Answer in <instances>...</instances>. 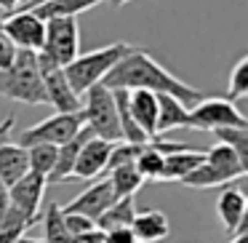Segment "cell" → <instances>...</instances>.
I'll list each match as a JSON object with an SVG mask.
<instances>
[{"instance_id":"5b68a950","label":"cell","mask_w":248,"mask_h":243,"mask_svg":"<svg viewBox=\"0 0 248 243\" xmlns=\"http://www.w3.org/2000/svg\"><path fill=\"white\" fill-rule=\"evenodd\" d=\"M187 129L195 131H221V129H248L246 115L235 102L221 97H205L187 113Z\"/></svg>"},{"instance_id":"f546056e","label":"cell","mask_w":248,"mask_h":243,"mask_svg":"<svg viewBox=\"0 0 248 243\" xmlns=\"http://www.w3.org/2000/svg\"><path fill=\"white\" fill-rule=\"evenodd\" d=\"M64 227H67V235L70 238H78V235H86V232L96 230V225L80 214H64Z\"/></svg>"},{"instance_id":"f35d334b","label":"cell","mask_w":248,"mask_h":243,"mask_svg":"<svg viewBox=\"0 0 248 243\" xmlns=\"http://www.w3.org/2000/svg\"><path fill=\"white\" fill-rule=\"evenodd\" d=\"M109 6H115V8H120V6H125V3H131V0H107Z\"/></svg>"},{"instance_id":"52a82bcc","label":"cell","mask_w":248,"mask_h":243,"mask_svg":"<svg viewBox=\"0 0 248 243\" xmlns=\"http://www.w3.org/2000/svg\"><path fill=\"white\" fill-rule=\"evenodd\" d=\"M43 56L56 62L59 67H67L80 56V27L78 19H51L46 22V43Z\"/></svg>"},{"instance_id":"1f68e13d","label":"cell","mask_w":248,"mask_h":243,"mask_svg":"<svg viewBox=\"0 0 248 243\" xmlns=\"http://www.w3.org/2000/svg\"><path fill=\"white\" fill-rule=\"evenodd\" d=\"M104 243H136L131 227H120V230H109L104 232Z\"/></svg>"},{"instance_id":"4fadbf2b","label":"cell","mask_w":248,"mask_h":243,"mask_svg":"<svg viewBox=\"0 0 248 243\" xmlns=\"http://www.w3.org/2000/svg\"><path fill=\"white\" fill-rule=\"evenodd\" d=\"M109 152H112V142H104V139H96V136H93V139L80 150L75 166H72V177L70 179H80V182L96 179L99 174L107 171Z\"/></svg>"},{"instance_id":"d6986e66","label":"cell","mask_w":248,"mask_h":243,"mask_svg":"<svg viewBox=\"0 0 248 243\" xmlns=\"http://www.w3.org/2000/svg\"><path fill=\"white\" fill-rule=\"evenodd\" d=\"M27 171H30L27 150L19 147V145L6 142V145L0 147V182L6 184V187H11V184H16Z\"/></svg>"},{"instance_id":"8fae6325","label":"cell","mask_w":248,"mask_h":243,"mask_svg":"<svg viewBox=\"0 0 248 243\" xmlns=\"http://www.w3.org/2000/svg\"><path fill=\"white\" fill-rule=\"evenodd\" d=\"M46 177H38V174L27 171L16 184L8 187V195H11V206L24 216V222L35 225V219H40V203H43V195H46Z\"/></svg>"},{"instance_id":"9c48e42d","label":"cell","mask_w":248,"mask_h":243,"mask_svg":"<svg viewBox=\"0 0 248 243\" xmlns=\"http://www.w3.org/2000/svg\"><path fill=\"white\" fill-rule=\"evenodd\" d=\"M0 32L14 43L16 51L40 54L46 43V22H40L32 11H16L11 16L0 19Z\"/></svg>"},{"instance_id":"d4e9b609","label":"cell","mask_w":248,"mask_h":243,"mask_svg":"<svg viewBox=\"0 0 248 243\" xmlns=\"http://www.w3.org/2000/svg\"><path fill=\"white\" fill-rule=\"evenodd\" d=\"M134 168L139 171L141 182H155V179H160V174H163V155L152 150L150 142H147V145L141 147V152L136 155Z\"/></svg>"},{"instance_id":"8d00e7d4","label":"cell","mask_w":248,"mask_h":243,"mask_svg":"<svg viewBox=\"0 0 248 243\" xmlns=\"http://www.w3.org/2000/svg\"><path fill=\"white\" fill-rule=\"evenodd\" d=\"M16 6H22V0H0V8L3 11H14Z\"/></svg>"},{"instance_id":"7402d4cb","label":"cell","mask_w":248,"mask_h":243,"mask_svg":"<svg viewBox=\"0 0 248 243\" xmlns=\"http://www.w3.org/2000/svg\"><path fill=\"white\" fill-rule=\"evenodd\" d=\"M134 216H136V200H134V195H131V198H118L102 214V219L96 222V230L109 232V230H120V227H131Z\"/></svg>"},{"instance_id":"8992f818","label":"cell","mask_w":248,"mask_h":243,"mask_svg":"<svg viewBox=\"0 0 248 243\" xmlns=\"http://www.w3.org/2000/svg\"><path fill=\"white\" fill-rule=\"evenodd\" d=\"M86 126V118H83V110L80 113H54L51 118L40 120L38 126L22 131L19 136V147H32V145H51V147H62L64 142H70L78 131Z\"/></svg>"},{"instance_id":"44dd1931","label":"cell","mask_w":248,"mask_h":243,"mask_svg":"<svg viewBox=\"0 0 248 243\" xmlns=\"http://www.w3.org/2000/svg\"><path fill=\"white\" fill-rule=\"evenodd\" d=\"M187 113L189 110L184 107L179 99L160 94V97H157V129H155L157 136L168 134V131H173V129H187Z\"/></svg>"},{"instance_id":"836d02e7","label":"cell","mask_w":248,"mask_h":243,"mask_svg":"<svg viewBox=\"0 0 248 243\" xmlns=\"http://www.w3.org/2000/svg\"><path fill=\"white\" fill-rule=\"evenodd\" d=\"M8 209H11V195H8L6 184L0 182V222H3V216L8 214Z\"/></svg>"},{"instance_id":"2e32d148","label":"cell","mask_w":248,"mask_h":243,"mask_svg":"<svg viewBox=\"0 0 248 243\" xmlns=\"http://www.w3.org/2000/svg\"><path fill=\"white\" fill-rule=\"evenodd\" d=\"M131 232H134L136 243H157L171 232V222L163 211L144 209V211H136L134 222H131Z\"/></svg>"},{"instance_id":"60d3db41","label":"cell","mask_w":248,"mask_h":243,"mask_svg":"<svg viewBox=\"0 0 248 243\" xmlns=\"http://www.w3.org/2000/svg\"><path fill=\"white\" fill-rule=\"evenodd\" d=\"M27 3H32V0H22V8H24V6H27Z\"/></svg>"},{"instance_id":"f1b7e54d","label":"cell","mask_w":248,"mask_h":243,"mask_svg":"<svg viewBox=\"0 0 248 243\" xmlns=\"http://www.w3.org/2000/svg\"><path fill=\"white\" fill-rule=\"evenodd\" d=\"M144 145H128V142H118L112 145V152H109V161H107V174L112 168H120V166H131L136 161V155L141 152Z\"/></svg>"},{"instance_id":"cb8c5ba5","label":"cell","mask_w":248,"mask_h":243,"mask_svg":"<svg viewBox=\"0 0 248 243\" xmlns=\"http://www.w3.org/2000/svg\"><path fill=\"white\" fill-rule=\"evenodd\" d=\"M107 179L115 190V198H131V195H136V190L141 187V177L134 168V163H131V166L112 168V171L107 174Z\"/></svg>"},{"instance_id":"e575fe53","label":"cell","mask_w":248,"mask_h":243,"mask_svg":"<svg viewBox=\"0 0 248 243\" xmlns=\"http://www.w3.org/2000/svg\"><path fill=\"white\" fill-rule=\"evenodd\" d=\"M11 129H14V115H8V118L0 120V147L8 142V136H11Z\"/></svg>"},{"instance_id":"484cf974","label":"cell","mask_w":248,"mask_h":243,"mask_svg":"<svg viewBox=\"0 0 248 243\" xmlns=\"http://www.w3.org/2000/svg\"><path fill=\"white\" fill-rule=\"evenodd\" d=\"M27 163H30V171L32 174L48 179V174L54 171V163H56V147H51V145L27 147Z\"/></svg>"},{"instance_id":"6da1fadb","label":"cell","mask_w":248,"mask_h":243,"mask_svg":"<svg viewBox=\"0 0 248 243\" xmlns=\"http://www.w3.org/2000/svg\"><path fill=\"white\" fill-rule=\"evenodd\" d=\"M102 86H107L109 91L123 88V91H150V94H157V97L166 94V97L179 99L187 110H192L198 102L205 99V94L200 88L179 81L150 51L139 49V46H134V51L115 65V70L102 81Z\"/></svg>"},{"instance_id":"ffe728a7","label":"cell","mask_w":248,"mask_h":243,"mask_svg":"<svg viewBox=\"0 0 248 243\" xmlns=\"http://www.w3.org/2000/svg\"><path fill=\"white\" fill-rule=\"evenodd\" d=\"M205 163H208V166L214 168V171L219 174L227 184L235 182V179H240V177H246V171H248V168L237 161L235 152H232L230 147H224V145L211 147V150L205 152Z\"/></svg>"},{"instance_id":"7c38bea8","label":"cell","mask_w":248,"mask_h":243,"mask_svg":"<svg viewBox=\"0 0 248 243\" xmlns=\"http://www.w3.org/2000/svg\"><path fill=\"white\" fill-rule=\"evenodd\" d=\"M216 214H219V222L224 225L227 235L235 238L240 232H246L248 225V203L243 190L237 187H224L216 198Z\"/></svg>"},{"instance_id":"ba28073f","label":"cell","mask_w":248,"mask_h":243,"mask_svg":"<svg viewBox=\"0 0 248 243\" xmlns=\"http://www.w3.org/2000/svg\"><path fill=\"white\" fill-rule=\"evenodd\" d=\"M38 70H40V81H43V91H46V102L56 110V113L67 115V113H80L83 104L80 97H75L64 78V70H62L56 62H51L48 56L38 54Z\"/></svg>"},{"instance_id":"ac0fdd59","label":"cell","mask_w":248,"mask_h":243,"mask_svg":"<svg viewBox=\"0 0 248 243\" xmlns=\"http://www.w3.org/2000/svg\"><path fill=\"white\" fill-rule=\"evenodd\" d=\"M205 161V152L203 150H182V152H173V155L163 158V174L160 179L163 182H182L187 174H192L200 163Z\"/></svg>"},{"instance_id":"83f0119b","label":"cell","mask_w":248,"mask_h":243,"mask_svg":"<svg viewBox=\"0 0 248 243\" xmlns=\"http://www.w3.org/2000/svg\"><path fill=\"white\" fill-rule=\"evenodd\" d=\"M248 94V56H243L230 72V83H227V99L237 102Z\"/></svg>"},{"instance_id":"3957f363","label":"cell","mask_w":248,"mask_h":243,"mask_svg":"<svg viewBox=\"0 0 248 243\" xmlns=\"http://www.w3.org/2000/svg\"><path fill=\"white\" fill-rule=\"evenodd\" d=\"M0 94L11 102H22L30 107H40L46 102L43 81H40L38 70V54L30 51H19L14 65L6 72H0Z\"/></svg>"},{"instance_id":"4316f807","label":"cell","mask_w":248,"mask_h":243,"mask_svg":"<svg viewBox=\"0 0 248 243\" xmlns=\"http://www.w3.org/2000/svg\"><path fill=\"white\" fill-rule=\"evenodd\" d=\"M219 145L230 147L232 152L237 155V161L248 168V129H221V131H214Z\"/></svg>"},{"instance_id":"5bb4252c","label":"cell","mask_w":248,"mask_h":243,"mask_svg":"<svg viewBox=\"0 0 248 243\" xmlns=\"http://www.w3.org/2000/svg\"><path fill=\"white\" fill-rule=\"evenodd\" d=\"M91 139H93V131L88 129V126H83V129L78 131V134L72 136L70 142H64L62 147H56L54 171L48 174V179H46V182H48V184H54V182H67V179L72 177V166H75L80 150H83V147H86Z\"/></svg>"},{"instance_id":"30bf717a","label":"cell","mask_w":248,"mask_h":243,"mask_svg":"<svg viewBox=\"0 0 248 243\" xmlns=\"http://www.w3.org/2000/svg\"><path fill=\"white\" fill-rule=\"evenodd\" d=\"M115 200H118L115 198V190H112V184H109V179L104 177V179H99V182L88 184V187L83 190L78 198H72L67 206H62V211H64V214H80V216H86V219H91L93 225H96V222L102 219V214L115 203Z\"/></svg>"},{"instance_id":"603a6c76","label":"cell","mask_w":248,"mask_h":243,"mask_svg":"<svg viewBox=\"0 0 248 243\" xmlns=\"http://www.w3.org/2000/svg\"><path fill=\"white\" fill-rule=\"evenodd\" d=\"M43 243H72L64 227V211L59 203H48L43 211Z\"/></svg>"},{"instance_id":"7a4b0ae2","label":"cell","mask_w":248,"mask_h":243,"mask_svg":"<svg viewBox=\"0 0 248 243\" xmlns=\"http://www.w3.org/2000/svg\"><path fill=\"white\" fill-rule=\"evenodd\" d=\"M131 51H134L131 43L115 40V43H109V46H102V49H93V51H88V54H80L75 62L62 67L72 94H75V97H83L88 88L102 83L104 78L115 70V65H118L123 56H128Z\"/></svg>"},{"instance_id":"9a60e30c","label":"cell","mask_w":248,"mask_h":243,"mask_svg":"<svg viewBox=\"0 0 248 243\" xmlns=\"http://www.w3.org/2000/svg\"><path fill=\"white\" fill-rule=\"evenodd\" d=\"M128 110L134 123L141 129L147 139L157 136V94L150 91H128Z\"/></svg>"},{"instance_id":"d590c367","label":"cell","mask_w":248,"mask_h":243,"mask_svg":"<svg viewBox=\"0 0 248 243\" xmlns=\"http://www.w3.org/2000/svg\"><path fill=\"white\" fill-rule=\"evenodd\" d=\"M24 230H0V243H19Z\"/></svg>"},{"instance_id":"74e56055","label":"cell","mask_w":248,"mask_h":243,"mask_svg":"<svg viewBox=\"0 0 248 243\" xmlns=\"http://www.w3.org/2000/svg\"><path fill=\"white\" fill-rule=\"evenodd\" d=\"M230 243H248V232H240V235H235Z\"/></svg>"},{"instance_id":"d6a6232c","label":"cell","mask_w":248,"mask_h":243,"mask_svg":"<svg viewBox=\"0 0 248 243\" xmlns=\"http://www.w3.org/2000/svg\"><path fill=\"white\" fill-rule=\"evenodd\" d=\"M72 243H104V232L102 230H91V232H86V235L72 238Z\"/></svg>"},{"instance_id":"ab89813d","label":"cell","mask_w":248,"mask_h":243,"mask_svg":"<svg viewBox=\"0 0 248 243\" xmlns=\"http://www.w3.org/2000/svg\"><path fill=\"white\" fill-rule=\"evenodd\" d=\"M35 3H46V0H32V3H27V6H35ZM27 6H24V8H27Z\"/></svg>"},{"instance_id":"277c9868","label":"cell","mask_w":248,"mask_h":243,"mask_svg":"<svg viewBox=\"0 0 248 243\" xmlns=\"http://www.w3.org/2000/svg\"><path fill=\"white\" fill-rule=\"evenodd\" d=\"M83 118H86V126L93 131L96 139L104 142H123V134H120V123H118V110H115V97L107 86L96 83L93 88L86 91V107H83Z\"/></svg>"},{"instance_id":"e0dca14e","label":"cell","mask_w":248,"mask_h":243,"mask_svg":"<svg viewBox=\"0 0 248 243\" xmlns=\"http://www.w3.org/2000/svg\"><path fill=\"white\" fill-rule=\"evenodd\" d=\"M102 0H46V3H35L22 11H32L40 22H51V19H78L80 14L91 11Z\"/></svg>"},{"instance_id":"4dcf8cb0","label":"cell","mask_w":248,"mask_h":243,"mask_svg":"<svg viewBox=\"0 0 248 243\" xmlns=\"http://www.w3.org/2000/svg\"><path fill=\"white\" fill-rule=\"evenodd\" d=\"M16 54H19V51L14 49V43H11V40H8L3 32H0V72H6L8 67L14 65Z\"/></svg>"}]
</instances>
